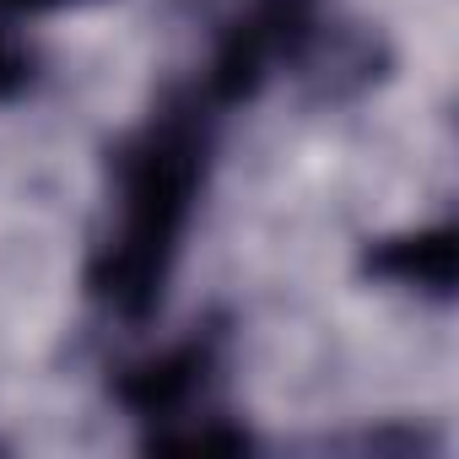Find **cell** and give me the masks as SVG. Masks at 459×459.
Returning a JSON list of instances; mask_svg holds the SVG:
<instances>
[{
  "label": "cell",
  "instance_id": "cell-2",
  "mask_svg": "<svg viewBox=\"0 0 459 459\" xmlns=\"http://www.w3.org/2000/svg\"><path fill=\"white\" fill-rule=\"evenodd\" d=\"M22 6H55V0H22Z\"/></svg>",
  "mask_w": 459,
  "mask_h": 459
},
{
  "label": "cell",
  "instance_id": "cell-1",
  "mask_svg": "<svg viewBox=\"0 0 459 459\" xmlns=\"http://www.w3.org/2000/svg\"><path fill=\"white\" fill-rule=\"evenodd\" d=\"M189 195H195V135L168 119L125 157L114 292H146L162 276V260L184 227Z\"/></svg>",
  "mask_w": 459,
  "mask_h": 459
}]
</instances>
